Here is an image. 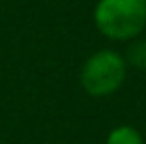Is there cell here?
Returning a JSON list of instances; mask_svg holds the SVG:
<instances>
[{
  "instance_id": "1",
  "label": "cell",
  "mask_w": 146,
  "mask_h": 144,
  "mask_svg": "<svg viewBox=\"0 0 146 144\" xmlns=\"http://www.w3.org/2000/svg\"><path fill=\"white\" fill-rule=\"evenodd\" d=\"M93 22L105 38L130 42L146 28V0H99Z\"/></svg>"
},
{
  "instance_id": "2",
  "label": "cell",
  "mask_w": 146,
  "mask_h": 144,
  "mask_svg": "<svg viewBox=\"0 0 146 144\" xmlns=\"http://www.w3.org/2000/svg\"><path fill=\"white\" fill-rule=\"evenodd\" d=\"M128 65L122 53L115 49H99L91 53L81 65L79 83L91 97H109L122 87Z\"/></svg>"
},
{
  "instance_id": "3",
  "label": "cell",
  "mask_w": 146,
  "mask_h": 144,
  "mask_svg": "<svg viewBox=\"0 0 146 144\" xmlns=\"http://www.w3.org/2000/svg\"><path fill=\"white\" fill-rule=\"evenodd\" d=\"M122 57H124L128 67L138 69V71H146V38L138 36V38L130 40Z\"/></svg>"
},
{
  "instance_id": "4",
  "label": "cell",
  "mask_w": 146,
  "mask_h": 144,
  "mask_svg": "<svg viewBox=\"0 0 146 144\" xmlns=\"http://www.w3.org/2000/svg\"><path fill=\"white\" fill-rule=\"evenodd\" d=\"M105 144H144V138L138 132V128H134L130 124H121L109 132Z\"/></svg>"
}]
</instances>
